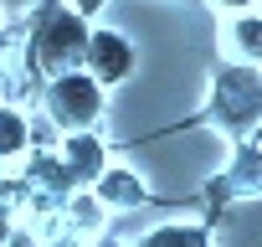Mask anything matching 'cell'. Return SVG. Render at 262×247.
<instances>
[{"instance_id":"6da1fadb","label":"cell","mask_w":262,"mask_h":247,"mask_svg":"<svg viewBox=\"0 0 262 247\" xmlns=\"http://www.w3.org/2000/svg\"><path fill=\"white\" fill-rule=\"evenodd\" d=\"M211 123L247 145L257 129H262V67H242V62H226L216 77H211V103H206Z\"/></svg>"},{"instance_id":"7a4b0ae2","label":"cell","mask_w":262,"mask_h":247,"mask_svg":"<svg viewBox=\"0 0 262 247\" xmlns=\"http://www.w3.org/2000/svg\"><path fill=\"white\" fill-rule=\"evenodd\" d=\"M41 108H47V123H52L57 134H88V129H98V123H103L108 88H103L88 67H77V72H62V77L47 83Z\"/></svg>"},{"instance_id":"3957f363","label":"cell","mask_w":262,"mask_h":247,"mask_svg":"<svg viewBox=\"0 0 262 247\" xmlns=\"http://www.w3.org/2000/svg\"><path fill=\"white\" fill-rule=\"evenodd\" d=\"M88 21L77 11H52L41 26H36V67L47 77H62V72H77L82 57H88Z\"/></svg>"},{"instance_id":"277c9868","label":"cell","mask_w":262,"mask_h":247,"mask_svg":"<svg viewBox=\"0 0 262 247\" xmlns=\"http://www.w3.org/2000/svg\"><path fill=\"white\" fill-rule=\"evenodd\" d=\"M82 67H88L103 88H118V83L134 77V67H139V47L128 42L123 31H113V26H98V31L88 36V57H82Z\"/></svg>"},{"instance_id":"5b68a950","label":"cell","mask_w":262,"mask_h":247,"mask_svg":"<svg viewBox=\"0 0 262 247\" xmlns=\"http://www.w3.org/2000/svg\"><path fill=\"white\" fill-rule=\"evenodd\" d=\"M62 165H67L72 186H88V191H93V180H98L113 160H108L103 134H98V129H88V134H62Z\"/></svg>"},{"instance_id":"8992f818","label":"cell","mask_w":262,"mask_h":247,"mask_svg":"<svg viewBox=\"0 0 262 247\" xmlns=\"http://www.w3.org/2000/svg\"><path fill=\"white\" fill-rule=\"evenodd\" d=\"M93 196H98L103 211H134V206L149 201V186H144V175H139L134 165H108V170L93 180Z\"/></svg>"},{"instance_id":"52a82bcc","label":"cell","mask_w":262,"mask_h":247,"mask_svg":"<svg viewBox=\"0 0 262 247\" xmlns=\"http://www.w3.org/2000/svg\"><path fill=\"white\" fill-rule=\"evenodd\" d=\"M221 57L242 67H262V11H242L221 21Z\"/></svg>"},{"instance_id":"ba28073f","label":"cell","mask_w":262,"mask_h":247,"mask_svg":"<svg viewBox=\"0 0 262 247\" xmlns=\"http://www.w3.org/2000/svg\"><path fill=\"white\" fill-rule=\"evenodd\" d=\"M221 191L231 201H257L262 196V150L257 145H236L231 165L221 170Z\"/></svg>"},{"instance_id":"9c48e42d","label":"cell","mask_w":262,"mask_h":247,"mask_svg":"<svg viewBox=\"0 0 262 247\" xmlns=\"http://www.w3.org/2000/svg\"><path fill=\"white\" fill-rule=\"evenodd\" d=\"M134 247H211V232L195 227V221H160V227H149Z\"/></svg>"},{"instance_id":"30bf717a","label":"cell","mask_w":262,"mask_h":247,"mask_svg":"<svg viewBox=\"0 0 262 247\" xmlns=\"http://www.w3.org/2000/svg\"><path fill=\"white\" fill-rule=\"evenodd\" d=\"M31 150V118L11 103H0V165H11Z\"/></svg>"},{"instance_id":"8fae6325","label":"cell","mask_w":262,"mask_h":247,"mask_svg":"<svg viewBox=\"0 0 262 247\" xmlns=\"http://www.w3.org/2000/svg\"><path fill=\"white\" fill-rule=\"evenodd\" d=\"M211 11H221V21L226 16H242V11H257V0H206Z\"/></svg>"},{"instance_id":"7c38bea8","label":"cell","mask_w":262,"mask_h":247,"mask_svg":"<svg viewBox=\"0 0 262 247\" xmlns=\"http://www.w3.org/2000/svg\"><path fill=\"white\" fill-rule=\"evenodd\" d=\"M6 247H41V237H36L31 227H16V232L6 237Z\"/></svg>"},{"instance_id":"4fadbf2b","label":"cell","mask_w":262,"mask_h":247,"mask_svg":"<svg viewBox=\"0 0 262 247\" xmlns=\"http://www.w3.org/2000/svg\"><path fill=\"white\" fill-rule=\"evenodd\" d=\"M103 6H108V0H72L67 11H77V16L88 21V16H103Z\"/></svg>"},{"instance_id":"5bb4252c","label":"cell","mask_w":262,"mask_h":247,"mask_svg":"<svg viewBox=\"0 0 262 247\" xmlns=\"http://www.w3.org/2000/svg\"><path fill=\"white\" fill-rule=\"evenodd\" d=\"M26 6H36V0H0V11H26Z\"/></svg>"},{"instance_id":"9a60e30c","label":"cell","mask_w":262,"mask_h":247,"mask_svg":"<svg viewBox=\"0 0 262 247\" xmlns=\"http://www.w3.org/2000/svg\"><path fill=\"white\" fill-rule=\"evenodd\" d=\"M93 247H123V242H113V237H98V242H93Z\"/></svg>"},{"instance_id":"2e32d148","label":"cell","mask_w":262,"mask_h":247,"mask_svg":"<svg viewBox=\"0 0 262 247\" xmlns=\"http://www.w3.org/2000/svg\"><path fill=\"white\" fill-rule=\"evenodd\" d=\"M257 11H262V6H257Z\"/></svg>"}]
</instances>
